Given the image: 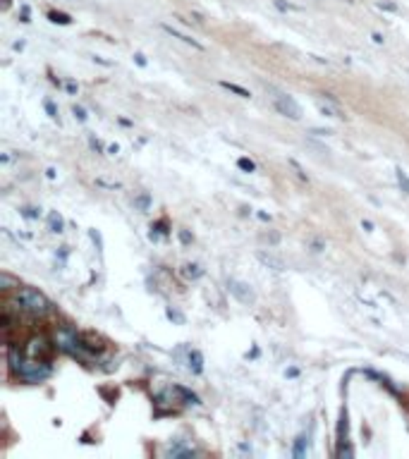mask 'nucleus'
Here are the masks:
<instances>
[{
  "label": "nucleus",
  "mask_w": 409,
  "mask_h": 459,
  "mask_svg": "<svg viewBox=\"0 0 409 459\" xmlns=\"http://www.w3.org/2000/svg\"><path fill=\"white\" fill-rule=\"evenodd\" d=\"M10 368L19 375V378L29 380V383H41L50 375V366L46 364V359H22V354L17 349H10L8 354Z\"/></svg>",
  "instance_id": "obj_1"
},
{
  "label": "nucleus",
  "mask_w": 409,
  "mask_h": 459,
  "mask_svg": "<svg viewBox=\"0 0 409 459\" xmlns=\"http://www.w3.org/2000/svg\"><path fill=\"white\" fill-rule=\"evenodd\" d=\"M12 306L17 311L29 314V316H46L50 311L48 297H46L44 292H39V290H32V287H22V290H17Z\"/></svg>",
  "instance_id": "obj_2"
},
{
  "label": "nucleus",
  "mask_w": 409,
  "mask_h": 459,
  "mask_svg": "<svg viewBox=\"0 0 409 459\" xmlns=\"http://www.w3.org/2000/svg\"><path fill=\"white\" fill-rule=\"evenodd\" d=\"M268 93H271L273 106H276V111L280 113V115H285V118H289V120H299V118H302V108L297 106V101H294L289 93H285V91H280V88H276V86H268Z\"/></svg>",
  "instance_id": "obj_3"
},
{
  "label": "nucleus",
  "mask_w": 409,
  "mask_h": 459,
  "mask_svg": "<svg viewBox=\"0 0 409 459\" xmlns=\"http://www.w3.org/2000/svg\"><path fill=\"white\" fill-rule=\"evenodd\" d=\"M227 290H230L232 297L240 299L242 304H254V301H256V292L251 290V285L242 283V280H227Z\"/></svg>",
  "instance_id": "obj_4"
},
{
  "label": "nucleus",
  "mask_w": 409,
  "mask_h": 459,
  "mask_svg": "<svg viewBox=\"0 0 409 459\" xmlns=\"http://www.w3.org/2000/svg\"><path fill=\"white\" fill-rule=\"evenodd\" d=\"M50 352H53V347H50L46 337H34V340L29 342V347H27V354L29 357H34V359H48Z\"/></svg>",
  "instance_id": "obj_5"
},
{
  "label": "nucleus",
  "mask_w": 409,
  "mask_h": 459,
  "mask_svg": "<svg viewBox=\"0 0 409 459\" xmlns=\"http://www.w3.org/2000/svg\"><path fill=\"white\" fill-rule=\"evenodd\" d=\"M165 455H170V457H191V455H196V450H194V445H191L189 440H182V438H178V440L168 445Z\"/></svg>",
  "instance_id": "obj_6"
},
{
  "label": "nucleus",
  "mask_w": 409,
  "mask_h": 459,
  "mask_svg": "<svg viewBox=\"0 0 409 459\" xmlns=\"http://www.w3.org/2000/svg\"><path fill=\"white\" fill-rule=\"evenodd\" d=\"M316 103H318V111L323 113V115H328V118H340V120L345 118V113L340 111V106L328 96V93H325V101H323V98H318Z\"/></svg>",
  "instance_id": "obj_7"
},
{
  "label": "nucleus",
  "mask_w": 409,
  "mask_h": 459,
  "mask_svg": "<svg viewBox=\"0 0 409 459\" xmlns=\"http://www.w3.org/2000/svg\"><path fill=\"white\" fill-rule=\"evenodd\" d=\"M163 31H168L170 36H175V39H180L182 44H189V46H194L196 50H204V46L199 44L196 39H191V36H187V34H182V31H178L175 27H170V24H163Z\"/></svg>",
  "instance_id": "obj_8"
},
{
  "label": "nucleus",
  "mask_w": 409,
  "mask_h": 459,
  "mask_svg": "<svg viewBox=\"0 0 409 459\" xmlns=\"http://www.w3.org/2000/svg\"><path fill=\"white\" fill-rule=\"evenodd\" d=\"M258 261H261L263 265H268V268H273V270H285V263L280 259H276V256H271V254H258Z\"/></svg>",
  "instance_id": "obj_9"
},
{
  "label": "nucleus",
  "mask_w": 409,
  "mask_h": 459,
  "mask_svg": "<svg viewBox=\"0 0 409 459\" xmlns=\"http://www.w3.org/2000/svg\"><path fill=\"white\" fill-rule=\"evenodd\" d=\"M63 227H65L63 216H60L58 211H53V213L48 216V230H50V232H63Z\"/></svg>",
  "instance_id": "obj_10"
},
{
  "label": "nucleus",
  "mask_w": 409,
  "mask_h": 459,
  "mask_svg": "<svg viewBox=\"0 0 409 459\" xmlns=\"http://www.w3.org/2000/svg\"><path fill=\"white\" fill-rule=\"evenodd\" d=\"M307 447H309V438H307V435H299L297 440H294V450H292V455L297 457V459H302L304 455H307Z\"/></svg>",
  "instance_id": "obj_11"
},
{
  "label": "nucleus",
  "mask_w": 409,
  "mask_h": 459,
  "mask_svg": "<svg viewBox=\"0 0 409 459\" xmlns=\"http://www.w3.org/2000/svg\"><path fill=\"white\" fill-rule=\"evenodd\" d=\"M182 275L187 280H196V278H201V275H204V268H201V265H196V263H187V265H182Z\"/></svg>",
  "instance_id": "obj_12"
},
{
  "label": "nucleus",
  "mask_w": 409,
  "mask_h": 459,
  "mask_svg": "<svg viewBox=\"0 0 409 459\" xmlns=\"http://www.w3.org/2000/svg\"><path fill=\"white\" fill-rule=\"evenodd\" d=\"M189 368L194 373H201L204 371V357H201V352H189Z\"/></svg>",
  "instance_id": "obj_13"
},
{
  "label": "nucleus",
  "mask_w": 409,
  "mask_h": 459,
  "mask_svg": "<svg viewBox=\"0 0 409 459\" xmlns=\"http://www.w3.org/2000/svg\"><path fill=\"white\" fill-rule=\"evenodd\" d=\"M220 86L227 88V91H232V93H237V96H242V98H249L251 96L247 88H242V86H237V84H230V82H220Z\"/></svg>",
  "instance_id": "obj_14"
},
{
  "label": "nucleus",
  "mask_w": 409,
  "mask_h": 459,
  "mask_svg": "<svg viewBox=\"0 0 409 459\" xmlns=\"http://www.w3.org/2000/svg\"><path fill=\"white\" fill-rule=\"evenodd\" d=\"M134 206H137L139 211H149V206H151V196L144 191V194H139L137 199H134Z\"/></svg>",
  "instance_id": "obj_15"
},
{
  "label": "nucleus",
  "mask_w": 409,
  "mask_h": 459,
  "mask_svg": "<svg viewBox=\"0 0 409 459\" xmlns=\"http://www.w3.org/2000/svg\"><path fill=\"white\" fill-rule=\"evenodd\" d=\"M12 287H19L17 280L10 278L8 273H0V290H12Z\"/></svg>",
  "instance_id": "obj_16"
},
{
  "label": "nucleus",
  "mask_w": 409,
  "mask_h": 459,
  "mask_svg": "<svg viewBox=\"0 0 409 459\" xmlns=\"http://www.w3.org/2000/svg\"><path fill=\"white\" fill-rule=\"evenodd\" d=\"M237 165H240V168L245 170V172H254V170H256L254 160H249V158H240V160H237Z\"/></svg>",
  "instance_id": "obj_17"
},
{
  "label": "nucleus",
  "mask_w": 409,
  "mask_h": 459,
  "mask_svg": "<svg viewBox=\"0 0 409 459\" xmlns=\"http://www.w3.org/2000/svg\"><path fill=\"white\" fill-rule=\"evenodd\" d=\"M50 17V22H60V24H70V17L67 15H63V12H50L48 15Z\"/></svg>",
  "instance_id": "obj_18"
},
{
  "label": "nucleus",
  "mask_w": 409,
  "mask_h": 459,
  "mask_svg": "<svg viewBox=\"0 0 409 459\" xmlns=\"http://www.w3.org/2000/svg\"><path fill=\"white\" fill-rule=\"evenodd\" d=\"M397 180H400V185L405 187V191L409 194V177H407L405 170H397Z\"/></svg>",
  "instance_id": "obj_19"
},
{
  "label": "nucleus",
  "mask_w": 409,
  "mask_h": 459,
  "mask_svg": "<svg viewBox=\"0 0 409 459\" xmlns=\"http://www.w3.org/2000/svg\"><path fill=\"white\" fill-rule=\"evenodd\" d=\"M22 216L24 218H39L41 216V208H24Z\"/></svg>",
  "instance_id": "obj_20"
},
{
  "label": "nucleus",
  "mask_w": 409,
  "mask_h": 459,
  "mask_svg": "<svg viewBox=\"0 0 409 459\" xmlns=\"http://www.w3.org/2000/svg\"><path fill=\"white\" fill-rule=\"evenodd\" d=\"M72 113H75V118H77V120H82V122H84V120H86V111H84V108L75 106V108H72Z\"/></svg>",
  "instance_id": "obj_21"
},
{
  "label": "nucleus",
  "mask_w": 409,
  "mask_h": 459,
  "mask_svg": "<svg viewBox=\"0 0 409 459\" xmlns=\"http://www.w3.org/2000/svg\"><path fill=\"white\" fill-rule=\"evenodd\" d=\"M168 318H173V321H178V323H184V316L178 314V311H173V309L168 311Z\"/></svg>",
  "instance_id": "obj_22"
},
{
  "label": "nucleus",
  "mask_w": 409,
  "mask_h": 459,
  "mask_svg": "<svg viewBox=\"0 0 409 459\" xmlns=\"http://www.w3.org/2000/svg\"><path fill=\"white\" fill-rule=\"evenodd\" d=\"M46 111L50 113V118H55V115H58V113H55V108H53V103H50V101H46Z\"/></svg>",
  "instance_id": "obj_23"
},
{
  "label": "nucleus",
  "mask_w": 409,
  "mask_h": 459,
  "mask_svg": "<svg viewBox=\"0 0 409 459\" xmlns=\"http://www.w3.org/2000/svg\"><path fill=\"white\" fill-rule=\"evenodd\" d=\"M91 149H96V151H103V146L96 142V139H91Z\"/></svg>",
  "instance_id": "obj_24"
},
{
  "label": "nucleus",
  "mask_w": 409,
  "mask_h": 459,
  "mask_svg": "<svg viewBox=\"0 0 409 459\" xmlns=\"http://www.w3.org/2000/svg\"><path fill=\"white\" fill-rule=\"evenodd\" d=\"M134 57H137V62H139V65H146V60H144V55H142V53H137Z\"/></svg>",
  "instance_id": "obj_25"
},
{
  "label": "nucleus",
  "mask_w": 409,
  "mask_h": 459,
  "mask_svg": "<svg viewBox=\"0 0 409 459\" xmlns=\"http://www.w3.org/2000/svg\"><path fill=\"white\" fill-rule=\"evenodd\" d=\"M180 239H182V242L187 244V242H189V234H187V232H180Z\"/></svg>",
  "instance_id": "obj_26"
}]
</instances>
